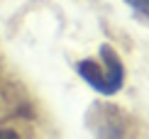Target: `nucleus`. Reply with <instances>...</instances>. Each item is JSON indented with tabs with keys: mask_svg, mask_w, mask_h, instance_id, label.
Wrapping results in <instances>:
<instances>
[{
	"mask_svg": "<svg viewBox=\"0 0 149 139\" xmlns=\"http://www.w3.org/2000/svg\"><path fill=\"white\" fill-rule=\"evenodd\" d=\"M125 3H127L134 12H139V15L149 17V0H125Z\"/></svg>",
	"mask_w": 149,
	"mask_h": 139,
	"instance_id": "obj_2",
	"label": "nucleus"
},
{
	"mask_svg": "<svg viewBox=\"0 0 149 139\" xmlns=\"http://www.w3.org/2000/svg\"><path fill=\"white\" fill-rule=\"evenodd\" d=\"M20 134L17 132H12V129H0V139H17Z\"/></svg>",
	"mask_w": 149,
	"mask_h": 139,
	"instance_id": "obj_3",
	"label": "nucleus"
},
{
	"mask_svg": "<svg viewBox=\"0 0 149 139\" xmlns=\"http://www.w3.org/2000/svg\"><path fill=\"white\" fill-rule=\"evenodd\" d=\"M100 61L105 64V71H100V64L93 59H83L76 64L78 76L86 81L91 88H95L103 95H115L122 88V81H125V66H122V59L117 56V51L110 44H100Z\"/></svg>",
	"mask_w": 149,
	"mask_h": 139,
	"instance_id": "obj_1",
	"label": "nucleus"
}]
</instances>
